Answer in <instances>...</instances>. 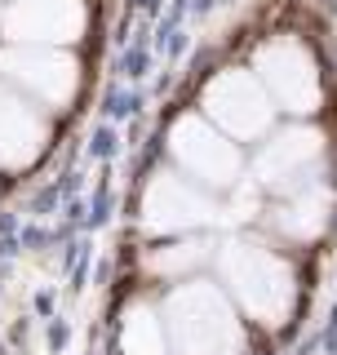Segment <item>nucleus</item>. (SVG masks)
Masks as SVG:
<instances>
[{"label": "nucleus", "mask_w": 337, "mask_h": 355, "mask_svg": "<svg viewBox=\"0 0 337 355\" xmlns=\"http://www.w3.org/2000/svg\"><path fill=\"white\" fill-rule=\"evenodd\" d=\"M164 324H168V338H173V347L182 355H235L240 351L235 311L209 284L178 288L164 306Z\"/></svg>", "instance_id": "1"}, {"label": "nucleus", "mask_w": 337, "mask_h": 355, "mask_svg": "<svg viewBox=\"0 0 337 355\" xmlns=\"http://www.w3.org/2000/svg\"><path fill=\"white\" fill-rule=\"evenodd\" d=\"M227 280L240 297V306L257 315L262 324H279L293 306V275L271 249L257 244H231L227 253Z\"/></svg>", "instance_id": "2"}, {"label": "nucleus", "mask_w": 337, "mask_h": 355, "mask_svg": "<svg viewBox=\"0 0 337 355\" xmlns=\"http://www.w3.org/2000/svg\"><path fill=\"white\" fill-rule=\"evenodd\" d=\"M257 67H262L271 94L279 98L284 107L293 111H316L320 103V80H316V67H311L306 49L297 40H275L257 53Z\"/></svg>", "instance_id": "3"}, {"label": "nucleus", "mask_w": 337, "mask_h": 355, "mask_svg": "<svg viewBox=\"0 0 337 355\" xmlns=\"http://www.w3.org/2000/svg\"><path fill=\"white\" fill-rule=\"evenodd\" d=\"M209 111L235 133V138H257V133L271 125V103H266L262 89L240 71H227L209 85Z\"/></svg>", "instance_id": "4"}, {"label": "nucleus", "mask_w": 337, "mask_h": 355, "mask_svg": "<svg viewBox=\"0 0 337 355\" xmlns=\"http://www.w3.org/2000/svg\"><path fill=\"white\" fill-rule=\"evenodd\" d=\"M85 22L80 0H18L9 9V36L14 40H76Z\"/></svg>", "instance_id": "5"}, {"label": "nucleus", "mask_w": 337, "mask_h": 355, "mask_svg": "<svg viewBox=\"0 0 337 355\" xmlns=\"http://www.w3.org/2000/svg\"><path fill=\"white\" fill-rule=\"evenodd\" d=\"M173 151L191 173H200L205 182H231L240 169V155L231 142H222L218 133H209L200 120H182L173 129Z\"/></svg>", "instance_id": "6"}, {"label": "nucleus", "mask_w": 337, "mask_h": 355, "mask_svg": "<svg viewBox=\"0 0 337 355\" xmlns=\"http://www.w3.org/2000/svg\"><path fill=\"white\" fill-rule=\"evenodd\" d=\"M0 67H5L14 80H22L27 89L44 94L49 103H67V98H71V89H76V67L67 62V58H58V53H49V49L9 53Z\"/></svg>", "instance_id": "7"}, {"label": "nucleus", "mask_w": 337, "mask_h": 355, "mask_svg": "<svg viewBox=\"0 0 337 355\" xmlns=\"http://www.w3.org/2000/svg\"><path fill=\"white\" fill-rule=\"evenodd\" d=\"M44 142V125L22 98L0 89V160L5 164H27Z\"/></svg>", "instance_id": "8"}, {"label": "nucleus", "mask_w": 337, "mask_h": 355, "mask_svg": "<svg viewBox=\"0 0 337 355\" xmlns=\"http://www.w3.org/2000/svg\"><path fill=\"white\" fill-rule=\"evenodd\" d=\"M209 218V205L205 196L187 191L178 178H164V182L151 187L147 196V222L155 231H182V227H196V222Z\"/></svg>", "instance_id": "9"}, {"label": "nucleus", "mask_w": 337, "mask_h": 355, "mask_svg": "<svg viewBox=\"0 0 337 355\" xmlns=\"http://www.w3.org/2000/svg\"><path fill=\"white\" fill-rule=\"evenodd\" d=\"M320 138L316 133H284L279 142H271L262 155V178L271 187H288L297 178H306V164H316Z\"/></svg>", "instance_id": "10"}, {"label": "nucleus", "mask_w": 337, "mask_h": 355, "mask_svg": "<svg viewBox=\"0 0 337 355\" xmlns=\"http://www.w3.org/2000/svg\"><path fill=\"white\" fill-rule=\"evenodd\" d=\"M164 320L151 306H133L125 315V355H168Z\"/></svg>", "instance_id": "11"}, {"label": "nucleus", "mask_w": 337, "mask_h": 355, "mask_svg": "<svg viewBox=\"0 0 337 355\" xmlns=\"http://www.w3.org/2000/svg\"><path fill=\"white\" fill-rule=\"evenodd\" d=\"M324 209H329V200H324V191H316V200H306V196H302L297 205L288 209L284 227L293 231V236H316V231L324 227Z\"/></svg>", "instance_id": "12"}]
</instances>
